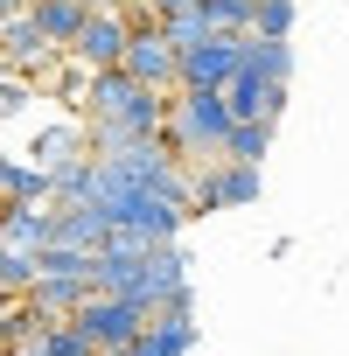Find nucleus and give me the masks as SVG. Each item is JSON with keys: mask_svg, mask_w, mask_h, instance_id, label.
Masks as SVG:
<instances>
[{"mask_svg": "<svg viewBox=\"0 0 349 356\" xmlns=\"http://www.w3.org/2000/svg\"><path fill=\"white\" fill-rule=\"evenodd\" d=\"M231 126H238V112H231L224 91H174V98H168V133H161V140L196 168V161H217V154H224Z\"/></svg>", "mask_w": 349, "mask_h": 356, "instance_id": "1", "label": "nucleus"}, {"mask_svg": "<svg viewBox=\"0 0 349 356\" xmlns=\"http://www.w3.org/2000/svg\"><path fill=\"white\" fill-rule=\"evenodd\" d=\"M259 189H266L259 168H252V161H231V154L189 168V210H196V217H210V210H245V203H259Z\"/></svg>", "mask_w": 349, "mask_h": 356, "instance_id": "2", "label": "nucleus"}, {"mask_svg": "<svg viewBox=\"0 0 349 356\" xmlns=\"http://www.w3.org/2000/svg\"><path fill=\"white\" fill-rule=\"evenodd\" d=\"M119 70L140 77V84H154V91H182V49L161 35V22H154L147 8L133 15V42H126V63H119Z\"/></svg>", "mask_w": 349, "mask_h": 356, "instance_id": "3", "label": "nucleus"}, {"mask_svg": "<svg viewBox=\"0 0 349 356\" xmlns=\"http://www.w3.org/2000/svg\"><path fill=\"white\" fill-rule=\"evenodd\" d=\"M70 321H77V328H84V335L98 342V349H119V342H133V335H140V328H147L154 314H147V307H140L133 293H91V300H84V307H77Z\"/></svg>", "mask_w": 349, "mask_h": 356, "instance_id": "4", "label": "nucleus"}, {"mask_svg": "<svg viewBox=\"0 0 349 356\" xmlns=\"http://www.w3.org/2000/svg\"><path fill=\"white\" fill-rule=\"evenodd\" d=\"M126 42H133V15H119L112 0H105V8L84 22V35L70 42V63L77 70H119L126 63Z\"/></svg>", "mask_w": 349, "mask_h": 356, "instance_id": "5", "label": "nucleus"}, {"mask_svg": "<svg viewBox=\"0 0 349 356\" xmlns=\"http://www.w3.org/2000/svg\"><path fill=\"white\" fill-rule=\"evenodd\" d=\"M238 70H245V35H210L182 49V91H224Z\"/></svg>", "mask_w": 349, "mask_h": 356, "instance_id": "6", "label": "nucleus"}, {"mask_svg": "<svg viewBox=\"0 0 349 356\" xmlns=\"http://www.w3.org/2000/svg\"><path fill=\"white\" fill-rule=\"evenodd\" d=\"M182 286H189V252H182V238H174V245H154V252H147V266H140V280H133V300H140L147 314H161Z\"/></svg>", "mask_w": 349, "mask_h": 356, "instance_id": "7", "label": "nucleus"}, {"mask_svg": "<svg viewBox=\"0 0 349 356\" xmlns=\"http://www.w3.org/2000/svg\"><path fill=\"white\" fill-rule=\"evenodd\" d=\"M56 56H63V49H56V42L42 35V22H35L29 8H22L15 22H0V70H22V77H42V70H49Z\"/></svg>", "mask_w": 349, "mask_h": 356, "instance_id": "8", "label": "nucleus"}, {"mask_svg": "<svg viewBox=\"0 0 349 356\" xmlns=\"http://www.w3.org/2000/svg\"><path fill=\"white\" fill-rule=\"evenodd\" d=\"M0 245H8V252L56 245V203H15V196H0Z\"/></svg>", "mask_w": 349, "mask_h": 356, "instance_id": "9", "label": "nucleus"}, {"mask_svg": "<svg viewBox=\"0 0 349 356\" xmlns=\"http://www.w3.org/2000/svg\"><path fill=\"white\" fill-rule=\"evenodd\" d=\"M196 335H203V328H196V314H154V321L133 335V349H140V356H189V349H196Z\"/></svg>", "mask_w": 349, "mask_h": 356, "instance_id": "10", "label": "nucleus"}, {"mask_svg": "<svg viewBox=\"0 0 349 356\" xmlns=\"http://www.w3.org/2000/svg\"><path fill=\"white\" fill-rule=\"evenodd\" d=\"M224 98H231V112H238V119H279L286 84H266L259 70H238V77L224 84Z\"/></svg>", "mask_w": 349, "mask_h": 356, "instance_id": "11", "label": "nucleus"}, {"mask_svg": "<svg viewBox=\"0 0 349 356\" xmlns=\"http://www.w3.org/2000/svg\"><path fill=\"white\" fill-rule=\"evenodd\" d=\"M112 238V217L98 203H56V245H77V252H98Z\"/></svg>", "mask_w": 349, "mask_h": 356, "instance_id": "12", "label": "nucleus"}, {"mask_svg": "<svg viewBox=\"0 0 349 356\" xmlns=\"http://www.w3.org/2000/svg\"><path fill=\"white\" fill-rule=\"evenodd\" d=\"M91 293H98V286H91V273H63V280H49V273H42V280L29 286V300H35L49 321H70V314H77Z\"/></svg>", "mask_w": 349, "mask_h": 356, "instance_id": "13", "label": "nucleus"}, {"mask_svg": "<svg viewBox=\"0 0 349 356\" xmlns=\"http://www.w3.org/2000/svg\"><path fill=\"white\" fill-rule=\"evenodd\" d=\"M0 196H15V203H56V168L8 154V168H0Z\"/></svg>", "mask_w": 349, "mask_h": 356, "instance_id": "14", "label": "nucleus"}, {"mask_svg": "<svg viewBox=\"0 0 349 356\" xmlns=\"http://www.w3.org/2000/svg\"><path fill=\"white\" fill-rule=\"evenodd\" d=\"M91 196H98V154L84 147V154L56 161V203H91Z\"/></svg>", "mask_w": 349, "mask_h": 356, "instance_id": "15", "label": "nucleus"}, {"mask_svg": "<svg viewBox=\"0 0 349 356\" xmlns=\"http://www.w3.org/2000/svg\"><path fill=\"white\" fill-rule=\"evenodd\" d=\"M245 70H259L266 84H286V77H293V42H273V35H245Z\"/></svg>", "mask_w": 349, "mask_h": 356, "instance_id": "16", "label": "nucleus"}, {"mask_svg": "<svg viewBox=\"0 0 349 356\" xmlns=\"http://www.w3.org/2000/svg\"><path fill=\"white\" fill-rule=\"evenodd\" d=\"M224 154L259 168V161L273 154V119H238V126H231V140H224Z\"/></svg>", "mask_w": 349, "mask_h": 356, "instance_id": "17", "label": "nucleus"}, {"mask_svg": "<svg viewBox=\"0 0 349 356\" xmlns=\"http://www.w3.org/2000/svg\"><path fill=\"white\" fill-rule=\"evenodd\" d=\"M161 35H168L174 49H196V42H210L217 29H210V15H203V0H196V8H174V15H161Z\"/></svg>", "mask_w": 349, "mask_h": 356, "instance_id": "18", "label": "nucleus"}, {"mask_svg": "<svg viewBox=\"0 0 349 356\" xmlns=\"http://www.w3.org/2000/svg\"><path fill=\"white\" fill-rule=\"evenodd\" d=\"M35 349H42V356H98V342H91L77 321H49V328L35 335Z\"/></svg>", "mask_w": 349, "mask_h": 356, "instance_id": "19", "label": "nucleus"}, {"mask_svg": "<svg viewBox=\"0 0 349 356\" xmlns=\"http://www.w3.org/2000/svg\"><path fill=\"white\" fill-rule=\"evenodd\" d=\"M252 8L259 0H203V15H210L217 35H252Z\"/></svg>", "mask_w": 349, "mask_h": 356, "instance_id": "20", "label": "nucleus"}, {"mask_svg": "<svg viewBox=\"0 0 349 356\" xmlns=\"http://www.w3.org/2000/svg\"><path fill=\"white\" fill-rule=\"evenodd\" d=\"M252 35L293 42V0H259V8H252Z\"/></svg>", "mask_w": 349, "mask_h": 356, "instance_id": "21", "label": "nucleus"}, {"mask_svg": "<svg viewBox=\"0 0 349 356\" xmlns=\"http://www.w3.org/2000/svg\"><path fill=\"white\" fill-rule=\"evenodd\" d=\"M35 252H8V245H0V293H29L35 286Z\"/></svg>", "mask_w": 349, "mask_h": 356, "instance_id": "22", "label": "nucleus"}, {"mask_svg": "<svg viewBox=\"0 0 349 356\" xmlns=\"http://www.w3.org/2000/svg\"><path fill=\"white\" fill-rule=\"evenodd\" d=\"M22 98H29V77H22V70H0V119H15Z\"/></svg>", "mask_w": 349, "mask_h": 356, "instance_id": "23", "label": "nucleus"}, {"mask_svg": "<svg viewBox=\"0 0 349 356\" xmlns=\"http://www.w3.org/2000/svg\"><path fill=\"white\" fill-rule=\"evenodd\" d=\"M174 8H196V0H147V15L161 22V15H174Z\"/></svg>", "mask_w": 349, "mask_h": 356, "instance_id": "24", "label": "nucleus"}, {"mask_svg": "<svg viewBox=\"0 0 349 356\" xmlns=\"http://www.w3.org/2000/svg\"><path fill=\"white\" fill-rule=\"evenodd\" d=\"M0 356H42L35 342H8V349H0Z\"/></svg>", "mask_w": 349, "mask_h": 356, "instance_id": "25", "label": "nucleus"}, {"mask_svg": "<svg viewBox=\"0 0 349 356\" xmlns=\"http://www.w3.org/2000/svg\"><path fill=\"white\" fill-rule=\"evenodd\" d=\"M22 8H29V0H0V22H15V15H22Z\"/></svg>", "mask_w": 349, "mask_h": 356, "instance_id": "26", "label": "nucleus"}, {"mask_svg": "<svg viewBox=\"0 0 349 356\" xmlns=\"http://www.w3.org/2000/svg\"><path fill=\"white\" fill-rule=\"evenodd\" d=\"M98 356H140V349H133V342H119V349H98Z\"/></svg>", "mask_w": 349, "mask_h": 356, "instance_id": "27", "label": "nucleus"}, {"mask_svg": "<svg viewBox=\"0 0 349 356\" xmlns=\"http://www.w3.org/2000/svg\"><path fill=\"white\" fill-rule=\"evenodd\" d=\"M0 168H8V147H0Z\"/></svg>", "mask_w": 349, "mask_h": 356, "instance_id": "28", "label": "nucleus"}, {"mask_svg": "<svg viewBox=\"0 0 349 356\" xmlns=\"http://www.w3.org/2000/svg\"><path fill=\"white\" fill-rule=\"evenodd\" d=\"M133 8H147V0H133Z\"/></svg>", "mask_w": 349, "mask_h": 356, "instance_id": "29", "label": "nucleus"}]
</instances>
